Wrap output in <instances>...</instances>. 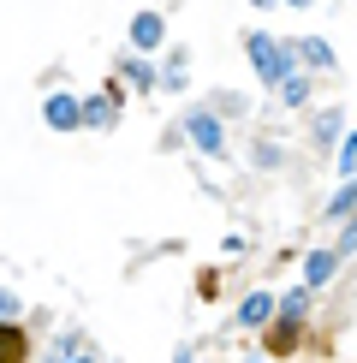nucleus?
<instances>
[{
    "label": "nucleus",
    "mask_w": 357,
    "mask_h": 363,
    "mask_svg": "<svg viewBox=\"0 0 357 363\" xmlns=\"http://www.w3.org/2000/svg\"><path fill=\"white\" fill-rule=\"evenodd\" d=\"M244 48H250V66H256V78H262V84H274V89H280V78H292V72H298V42H280V36H262V30H256Z\"/></svg>",
    "instance_id": "1"
},
{
    "label": "nucleus",
    "mask_w": 357,
    "mask_h": 363,
    "mask_svg": "<svg viewBox=\"0 0 357 363\" xmlns=\"http://www.w3.org/2000/svg\"><path fill=\"white\" fill-rule=\"evenodd\" d=\"M185 131H191V143H197L203 155H227V131H220V119H215V113L191 108V119H185Z\"/></svg>",
    "instance_id": "2"
},
{
    "label": "nucleus",
    "mask_w": 357,
    "mask_h": 363,
    "mask_svg": "<svg viewBox=\"0 0 357 363\" xmlns=\"http://www.w3.org/2000/svg\"><path fill=\"white\" fill-rule=\"evenodd\" d=\"M42 113H48V125H54V131H78V125H84V101H72L66 89H54Z\"/></svg>",
    "instance_id": "3"
},
{
    "label": "nucleus",
    "mask_w": 357,
    "mask_h": 363,
    "mask_svg": "<svg viewBox=\"0 0 357 363\" xmlns=\"http://www.w3.org/2000/svg\"><path fill=\"white\" fill-rule=\"evenodd\" d=\"M113 119H119V84H108V89H101V96H89V101H84V125L108 131Z\"/></svg>",
    "instance_id": "4"
},
{
    "label": "nucleus",
    "mask_w": 357,
    "mask_h": 363,
    "mask_svg": "<svg viewBox=\"0 0 357 363\" xmlns=\"http://www.w3.org/2000/svg\"><path fill=\"white\" fill-rule=\"evenodd\" d=\"M268 357H292L298 352V315H280L274 328H268V345H262Z\"/></svg>",
    "instance_id": "5"
},
{
    "label": "nucleus",
    "mask_w": 357,
    "mask_h": 363,
    "mask_svg": "<svg viewBox=\"0 0 357 363\" xmlns=\"http://www.w3.org/2000/svg\"><path fill=\"white\" fill-rule=\"evenodd\" d=\"M167 36V24H161V12H137V18H131V48H155V42Z\"/></svg>",
    "instance_id": "6"
},
{
    "label": "nucleus",
    "mask_w": 357,
    "mask_h": 363,
    "mask_svg": "<svg viewBox=\"0 0 357 363\" xmlns=\"http://www.w3.org/2000/svg\"><path fill=\"white\" fill-rule=\"evenodd\" d=\"M298 60H304L310 72H334V42H322V36H304V42H298Z\"/></svg>",
    "instance_id": "7"
},
{
    "label": "nucleus",
    "mask_w": 357,
    "mask_h": 363,
    "mask_svg": "<svg viewBox=\"0 0 357 363\" xmlns=\"http://www.w3.org/2000/svg\"><path fill=\"white\" fill-rule=\"evenodd\" d=\"M268 315H274V292H250L244 304H238V322H244V328H262Z\"/></svg>",
    "instance_id": "8"
},
{
    "label": "nucleus",
    "mask_w": 357,
    "mask_h": 363,
    "mask_svg": "<svg viewBox=\"0 0 357 363\" xmlns=\"http://www.w3.org/2000/svg\"><path fill=\"white\" fill-rule=\"evenodd\" d=\"M24 357H30V340H24V328L0 322V363H24Z\"/></svg>",
    "instance_id": "9"
},
{
    "label": "nucleus",
    "mask_w": 357,
    "mask_h": 363,
    "mask_svg": "<svg viewBox=\"0 0 357 363\" xmlns=\"http://www.w3.org/2000/svg\"><path fill=\"white\" fill-rule=\"evenodd\" d=\"M339 262H346V256H339V250H316V256H310V262H304V280H310V286L334 280V268H339Z\"/></svg>",
    "instance_id": "10"
},
{
    "label": "nucleus",
    "mask_w": 357,
    "mask_h": 363,
    "mask_svg": "<svg viewBox=\"0 0 357 363\" xmlns=\"http://www.w3.org/2000/svg\"><path fill=\"white\" fill-rule=\"evenodd\" d=\"M334 138H346V113H339V108H322V113H316V143L334 149Z\"/></svg>",
    "instance_id": "11"
},
{
    "label": "nucleus",
    "mask_w": 357,
    "mask_h": 363,
    "mask_svg": "<svg viewBox=\"0 0 357 363\" xmlns=\"http://www.w3.org/2000/svg\"><path fill=\"white\" fill-rule=\"evenodd\" d=\"M280 101H286V108H304V101H310V78H304V72L280 78Z\"/></svg>",
    "instance_id": "12"
},
{
    "label": "nucleus",
    "mask_w": 357,
    "mask_h": 363,
    "mask_svg": "<svg viewBox=\"0 0 357 363\" xmlns=\"http://www.w3.org/2000/svg\"><path fill=\"white\" fill-rule=\"evenodd\" d=\"M346 215H357V185H351V179L334 191V203H327V220H346Z\"/></svg>",
    "instance_id": "13"
},
{
    "label": "nucleus",
    "mask_w": 357,
    "mask_h": 363,
    "mask_svg": "<svg viewBox=\"0 0 357 363\" xmlns=\"http://www.w3.org/2000/svg\"><path fill=\"white\" fill-rule=\"evenodd\" d=\"M304 310H310V280H304V286H292V292L280 298V315H298V322H304Z\"/></svg>",
    "instance_id": "14"
},
{
    "label": "nucleus",
    "mask_w": 357,
    "mask_h": 363,
    "mask_svg": "<svg viewBox=\"0 0 357 363\" xmlns=\"http://www.w3.org/2000/svg\"><path fill=\"white\" fill-rule=\"evenodd\" d=\"M119 72H125V78L137 84V89H155V72H149L143 60H119Z\"/></svg>",
    "instance_id": "15"
},
{
    "label": "nucleus",
    "mask_w": 357,
    "mask_h": 363,
    "mask_svg": "<svg viewBox=\"0 0 357 363\" xmlns=\"http://www.w3.org/2000/svg\"><path fill=\"white\" fill-rule=\"evenodd\" d=\"M89 352H96V345H89V340H78V334H66V340L54 345V357H89Z\"/></svg>",
    "instance_id": "16"
},
{
    "label": "nucleus",
    "mask_w": 357,
    "mask_h": 363,
    "mask_svg": "<svg viewBox=\"0 0 357 363\" xmlns=\"http://www.w3.org/2000/svg\"><path fill=\"white\" fill-rule=\"evenodd\" d=\"M334 161H339V173L351 179V173H357V138H339V155H334Z\"/></svg>",
    "instance_id": "17"
},
{
    "label": "nucleus",
    "mask_w": 357,
    "mask_h": 363,
    "mask_svg": "<svg viewBox=\"0 0 357 363\" xmlns=\"http://www.w3.org/2000/svg\"><path fill=\"white\" fill-rule=\"evenodd\" d=\"M334 250H339V256H357V215H346V233L334 238Z\"/></svg>",
    "instance_id": "18"
},
{
    "label": "nucleus",
    "mask_w": 357,
    "mask_h": 363,
    "mask_svg": "<svg viewBox=\"0 0 357 363\" xmlns=\"http://www.w3.org/2000/svg\"><path fill=\"white\" fill-rule=\"evenodd\" d=\"M256 167H262V173L280 167V149H274V143H256Z\"/></svg>",
    "instance_id": "19"
},
{
    "label": "nucleus",
    "mask_w": 357,
    "mask_h": 363,
    "mask_svg": "<svg viewBox=\"0 0 357 363\" xmlns=\"http://www.w3.org/2000/svg\"><path fill=\"white\" fill-rule=\"evenodd\" d=\"M215 108H220V113H244L250 101H244V96H215Z\"/></svg>",
    "instance_id": "20"
},
{
    "label": "nucleus",
    "mask_w": 357,
    "mask_h": 363,
    "mask_svg": "<svg viewBox=\"0 0 357 363\" xmlns=\"http://www.w3.org/2000/svg\"><path fill=\"white\" fill-rule=\"evenodd\" d=\"M18 315V292H0V322H12Z\"/></svg>",
    "instance_id": "21"
},
{
    "label": "nucleus",
    "mask_w": 357,
    "mask_h": 363,
    "mask_svg": "<svg viewBox=\"0 0 357 363\" xmlns=\"http://www.w3.org/2000/svg\"><path fill=\"white\" fill-rule=\"evenodd\" d=\"M250 6H274V0H250Z\"/></svg>",
    "instance_id": "22"
},
{
    "label": "nucleus",
    "mask_w": 357,
    "mask_h": 363,
    "mask_svg": "<svg viewBox=\"0 0 357 363\" xmlns=\"http://www.w3.org/2000/svg\"><path fill=\"white\" fill-rule=\"evenodd\" d=\"M286 6H310V0H286Z\"/></svg>",
    "instance_id": "23"
}]
</instances>
